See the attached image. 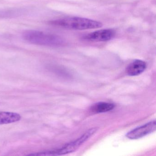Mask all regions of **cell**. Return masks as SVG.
I'll return each instance as SVG.
<instances>
[{
    "instance_id": "6da1fadb",
    "label": "cell",
    "mask_w": 156,
    "mask_h": 156,
    "mask_svg": "<svg viewBox=\"0 0 156 156\" xmlns=\"http://www.w3.org/2000/svg\"><path fill=\"white\" fill-rule=\"evenodd\" d=\"M50 24L61 28L76 30L98 29L103 26L100 22L80 17H67L50 22Z\"/></svg>"
},
{
    "instance_id": "7a4b0ae2",
    "label": "cell",
    "mask_w": 156,
    "mask_h": 156,
    "mask_svg": "<svg viewBox=\"0 0 156 156\" xmlns=\"http://www.w3.org/2000/svg\"><path fill=\"white\" fill-rule=\"evenodd\" d=\"M22 36L26 41L36 45L60 46L65 43L64 40L58 35L35 30L25 31Z\"/></svg>"
},
{
    "instance_id": "3957f363",
    "label": "cell",
    "mask_w": 156,
    "mask_h": 156,
    "mask_svg": "<svg viewBox=\"0 0 156 156\" xmlns=\"http://www.w3.org/2000/svg\"><path fill=\"white\" fill-rule=\"evenodd\" d=\"M97 130V128H94L89 129L80 137L78 138L74 141L67 143L60 148L44 152H38L34 154H31L30 155L35 156H56L64 155L73 152V151L76 150L82 144L85 142V141L87 140L89 138L91 137Z\"/></svg>"
},
{
    "instance_id": "277c9868",
    "label": "cell",
    "mask_w": 156,
    "mask_h": 156,
    "mask_svg": "<svg viewBox=\"0 0 156 156\" xmlns=\"http://www.w3.org/2000/svg\"><path fill=\"white\" fill-rule=\"evenodd\" d=\"M156 120H152L132 129L127 133L126 136L129 139H137L154 132L156 130Z\"/></svg>"
},
{
    "instance_id": "5b68a950",
    "label": "cell",
    "mask_w": 156,
    "mask_h": 156,
    "mask_svg": "<svg viewBox=\"0 0 156 156\" xmlns=\"http://www.w3.org/2000/svg\"><path fill=\"white\" fill-rule=\"evenodd\" d=\"M115 35L114 30L104 29L86 34L83 39L89 41L106 42L113 39Z\"/></svg>"
},
{
    "instance_id": "8992f818",
    "label": "cell",
    "mask_w": 156,
    "mask_h": 156,
    "mask_svg": "<svg viewBox=\"0 0 156 156\" xmlns=\"http://www.w3.org/2000/svg\"><path fill=\"white\" fill-rule=\"evenodd\" d=\"M147 67V64L140 60H134L126 68V73L130 76H136L142 73Z\"/></svg>"
},
{
    "instance_id": "52a82bcc",
    "label": "cell",
    "mask_w": 156,
    "mask_h": 156,
    "mask_svg": "<svg viewBox=\"0 0 156 156\" xmlns=\"http://www.w3.org/2000/svg\"><path fill=\"white\" fill-rule=\"evenodd\" d=\"M21 116L14 112H0V125L10 124L20 121Z\"/></svg>"
},
{
    "instance_id": "ba28073f",
    "label": "cell",
    "mask_w": 156,
    "mask_h": 156,
    "mask_svg": "<svg viewBox=\"0 0 156 156\" xmlns=\"http://www.w3.org/2000/svg\"><path fill=\"white\" fill-rule=\"evenodd\" d=\"M115 105L114 104L108 102H98L94 104L91 108V110L94 113H102L111 111L114 109Z\"/></svg>"
}]
</instances>
